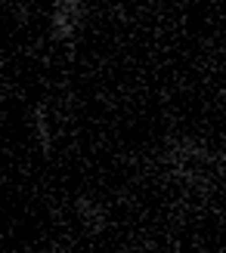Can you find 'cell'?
<instances>
[{
	"label": "cell",
	"mask_w": 226,
	"mask_h": 253,
	"mask_svg": "<svg viewBox=\"0 0 226 253\" xmlns=\"http://www.w3.org/2000/svg\"><path fill=\"white\" fill-rule=\"evenodd\" d=\"M84 22H87L84 0H53V16H50V37L53 41H71Z\"/></svg>",
	"instance_id": "1"
},
{
	"label": "cell",
	"mask_w": 226,
	"mask_h": 253,
	"mask_svg": "<svg viewBox=\"0 0 226 253\" xmlns=\"http://www.w3.org/2000/svg\"><path fill=\"white\" fill-rule=\"evenodd\" d=\"M78 216H81V222L93 235H99V232L106 229V210L99 207L96 201H90V198H78Z\"/></svg>",
	"instance_id": "2"
},
{
	"label": "cell",
	"mask_w": 226,
	"mask_h": 253,
	"mask_svg": "<svg viewBox=\"0 0 226 253\" xmlns=\"http://www.w3.org/2000/svg\"><path fill=\"white\" fill-rule=\"evenodd\" d=\"M34 136L37 142H41V151L50 158V151H53V136H50V118H47V108L44 105H34Z\"/></svg>",
	"instance_id": "3"
}]
</instances>
